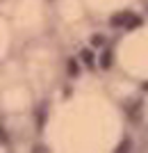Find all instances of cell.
Instances as JSON below:
<instances>
[{"instance_id": "cell-1", "label": "cell", "mask_w": 148, "mask_h": 153, "mask_svg": "<svg viewBox=\"0 0 148 153\" xmlns=\"http://www.w3.org/2000/svg\"><path fill=\"white\" fill-rule=\"evenodd\" d=\"M123 114L100 89L73 87L48 108L41 123V142L50 153L119 151Z\"/></svg>"}, {"instance_id": "cell-2", "label": "cell", "mask_w": 148, "mask_h": 153, "mask_svg": "<svg viewBox=\"0 0 148 153\" xmlns=\"http://www.w3.org/2000/svg\"><path fill=\"white\" fill-rule=\"evenodd\" d=\"M21 64H23V73H25L27 82L34 87L37 96H43L57 82L59 71H62V55H59L57 46L41 37L27 41Z\"/></svg>"}, {"instance_id": "cell-3", "label": "cell", "mask_w": 148, "mask_h": 153, "mask_svg": "<svg viewBox=\"0 0 148 153\" xmlns=\"http://www.w3.org/2000/svg\"><path fill=\"white\" fill-rule=\"evenodd\" d=\"M2 12L12 23L16 39L32 41L48 34L52 27V0H5Z\"/></svg>"}, {"instance_id": "cell-4", "label": "cell", "mask_w": 148, "mask_h": 153, "mask_svg": "<svg viewBox=\"0 0 148 153\" xmlns=\"http://www.w3.org/2000/svg\"><path fill=\"white\" fill-rule=\"evenodd\" d=\"M9 59L0 64V114L18 119L32 112L34 101L39 96L34 87L27 82L21 59L18 62H9Z\"/></svg>"}, {"instance_id": "cell-5", "label": "cell", "mask_w": 148, "mask_h": 153, "mask_svg": "<svg viewBox=\"0 0 148 153\" xmlns=\"http://www.w3.org/2000/svg\"><path fill=\"white\" fill-rule=\"evenodd\" d=\"M52 19L64 30H80L89 19V9L84 0H52Z\"/></svg>"}, {"instance_id": "cell-6", "label": "cell", "mask_w": 148, "mask_h": 153, "mask_svg": "<svg viewBox=\"0 0 148 153\" xmlns=\"http://www.w3.org/2000/svg\"><path fill=\"white\" fill-rule=\"evenodd\" d=\"M132 0H84V5L89 9V16L96 19H112L116 21L121 16Z\"/></svg>"}, {"instance_id": "cell-7", "label": "cell", "mask_w": 148, "mask_h": 153, "mask_svg": "<svg viewBox=\"0 0 148 153\" xmlns=\"http://www.w3.org/2000/svg\"><path fill=\"white\" fill-rule=\"evenodd\" d=\"M14 46H16V32L7 19V14L0 9V64L12 57Z\"/></svg>"}, {"instance_id": "cell-8", "label": "cell", "mask_w": 148, "mask_h": 153, "mask_svg": "<svg viewBox=\"0 0 148 153\" xmlns=\"http://www.w3.org/2000/svg\"><path fill=\"white\" fill-rule=\"evenodd\" d=\"M2 2H5V0H0V7H2Z\"/></svg>"}]
</instances>
